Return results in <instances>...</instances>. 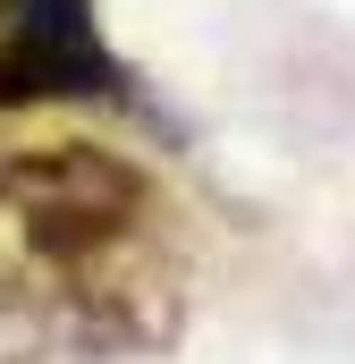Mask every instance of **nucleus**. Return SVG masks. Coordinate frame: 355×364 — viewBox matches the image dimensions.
I'll use <instances>...</instances> for the list:
<instances>
[{"label": "nucleus", "mask_w": 355, "mask_h": 364, "mask_svg": "<svg viewBox=\"0 0 355 364\" xmlns=\"http://www.w3.org/2000/svg\"><path fill=\"white\" fill-rule=\"evenodd\" d=\"M0 364H127L102 331L51 305H0Z\"/></svg>", "instance_id": "3"}, {"label": "nucleus", "mask_w": 355, "mask_h": 364, "mask_svg": "<svg viewBox=\"0 0 355 364\" xmlns=\"http://www.w3.org/2000/svg\"><path fill=\"white\" fill-rule=\"evenodd\" d=\"M51 102L144 119L153 136L178 144V119L153 102L144 68L110 51L93 0H9V17H0V110H51Z\"/></svg>", "instance_id": "2"}, {"label": "nucleus", "mask_w": 355, "mask_h": 364, "mask_svg": "<svg viewBox=\"0 0 355 364\" xmlns=\"http://www.w3.org/2000/svg\"><path fill=\"white\" fill-rule=\"evenodd\" d=\"M0 305H51L119 356H161L186 331V255L144 161L110 144L0 153Z\"/></svg>", "instance_id": "1"}, {"label": "nucleus", "mask_w": 355, "mask_h": 364, "mask_svg": "<svg viewBox=\"0 0 355 364\" xmlns=\"http://www.w3.org/2000/svg\"><path fill=\"white\" fill-rule=\"evenodd\" d=\"M0 17H9V0H0Z\"/></svg>", "instance_id": "4"}]
</instances>
